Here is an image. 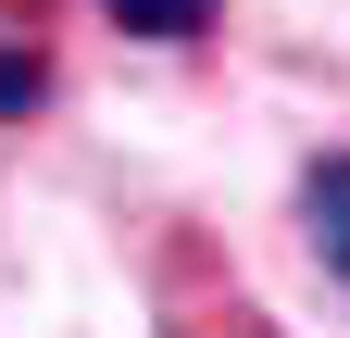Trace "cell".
Returning <instances> with one entry per match:
<instances>
[{"mask_svg":"<svg viewBox=\"0 0 350 338\" xmlns=\"http://www.w3.org/2000/svg\"><path fill=\"white\" fill-rule=\"evenodd\" d=\"M300 238H313L325 276L350 288V151H313V163H300Z\"/></svg>","mask_w":350,"mask_h":338,"instance_id":"obj_1","label":"cell"},{"mask_svg":"<svg viewBox=\"0 0 350 338\" xmlns=\"http://www.w3.org/2000/svg\"><path fill=\"white\" fill-rule=\"evenodd\" d=\"M100 13L125 38H150V51H188V38H213V0H100Z\"/></svg>","mask_w":350,"mask_h":338,"instance_id":"obj_2","label":"cell"},{"mask_svg":"<svg viewBox=\"0 0 350 338\" xmlns=\"http://www.w3.org/2000/svg\"><path fill=\"white\" fill-rule=\"evenodd\" d=\"M38 101H51V63H38V38H13V25H0V125H25Z\"/></svg>","mask_w":350,"mask_h":338,"instance_id":"obj_3","label":"cell"}]
</instances>
